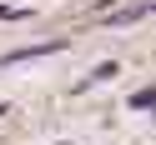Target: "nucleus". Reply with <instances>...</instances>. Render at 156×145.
Here are the masks:
<instances>
[{"mask_svg": "<svg viewBox=\"0 0 156 145\" xmlns=\"http://www.w3.org/2000/svg\"><path fill=\"white\" fill-rule=\"evenodd\" d=\"M131 105H141V110H146V105H156V90H141V95H136Z\"/></svg>", "mask_w": 156, "mask_h": 145, "instance_id": "f257e3e1", "label": "nucleus"}]
</instances>
